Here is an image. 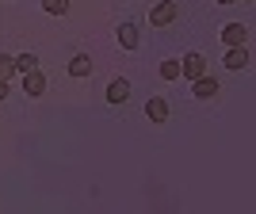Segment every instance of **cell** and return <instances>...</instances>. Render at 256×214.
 I'll return each mask as SVG.
<instances>
[{
	"label": "cell",
	"mask_w": 256,
	"mask_h": 214,
	"mask_svg": "<svg viewBox=\"0 0 256 214\" xmlns=\"http://www.w3.org/2000/svg\"><path fill=\"white\" fill-rule=\"evenodd\" d=\"M180 20V0H160L150 8V27H168Z\"/></svg>",
	"instance_id": "obj_1"
},
{
	"label": "cell",
	"mask_w": 256,
	"mask_h": 214,
	"mask_svg": "<svg viewBox=\"0 0 256 214\" xmlns=\"http://www.w3.org/2000/svg\"><path fill=\"white\" fill-rule=\"evenodd\" d=\"M180 76H188V80L206 76V58H203V54H188V58L180 62Z\"/></svg>",
	"instance_id": "obj_2"
},
{
	"label": "cell",
	"mask_w": 256,
	"mask_h": 214,
	"mask_svg": "<svg viewBox=\"0 0 256 214\" xmlns=\"http://www.w3.org/2000/svg\"><path fill=\"white\" fill-rule=\"evenodd\" d=\"M23 92H27L31 100L46 92V73H42V69H31V73H23Z\"/></svg>",
	"instance_id": "obj_3"
},
{
	"label": "cell",
	"mask_w": 256,
	"mask_h": 214,
	"mask_svg": "<svg viewBox=\"0 0 256 214\" xmlns=\"http://www.w3.org/2000/svg\"><path fill=\"white\" fill-rule=\"evenodd\" d=\"M222 38H226V46H245L248 42V27H245V23H226Z\"/></svg>",
	"instance_id": "obj_4"
},
{
	"label": "cell",
	"mask_w": 256,
	"mask_h": 214,
	"mask_svg": "<svg viewBox=\"0 0 256 214\" xmlns=\"http://www.w3.org/2000/svg\"><path fill=\"white\" fill-rule=\"evenodd\" d=\"M146 115H150V122H168V100L164 96H150Z\"/></svg>",
	"instance_id": "obj_5"
},
{
	"label": "cell",
	"mask_w": 256,
	"mask_h": 214,
	"mask_svg": "<svg viewBox=\"0 0 256 214\" xmlns=\"http://www.w3.org/2000/svg\"><path fill=\"white\" fill-rule=\"evenodd\" d=\"M118 46H122V50H138L142 46L138 23H122V27H118Z\"/></svg>",
	"instance_id": "obj_6"
},
{
	"label": "cell",
	"mask_w": 256,
	"mask_h": 214,
	"mask_svg": "<svg viewBox=\"0 0 256 214\" xmlns=\"http://www.w3.org/2000/svg\"><path fill=\"white\" fill-rule=\"evenodd\" d=\"M69 76H76V80L92 76V58H88V54H73V58H69Z\"/></svg>",
	"instance_id": "obj_7"
},
{
	"label": "cell",
	"mask_w": 256,
	"mask_h": 214,
	"mask_svg": "<svg viewBox=\"0 0 256 214\" xmlns=\"http://www.w3.org/2000/svg\"><path fill=\"white\" fill-rule=\"evenodd\" d=\"M192 84H195V92H192L195 100H214V96H218V80H214L210 73L199 76V80H192Z\"/></svg>",
	"instance_id": "obj_8"
},
{
	"label": "cell",
	"mask_w": 256,
	"mask_h": 214,
	"mask_svg": "<svg viewBox=\"0 0 256 214\" xmlns=\"http://www.w3.org/2000/svg\"><path fill=\"white\" fill-rule=\"evenodd\" d=\"M107 100H111V104H126V100H130V80L115 76V80L107 84Z\"/></svg>",
	"instance_id": "obj_9"
},
{
	"label": "cell",
	"mask_w": 256,
	"mask_h": 214,
	"mask_svg": "<svg viewBox=\"0 0 256 214\" xmlns=\"http://www.w3.org/2000/svg\"><path fill=\"white\" fill-rule=\"evenodd\" d=\"M226 69H234V73H237V69H245V65H248V50H245V46H230V54H226Z\"/></svg>",
	"instance_id": "obj_10"
},
{
	"label": "cell",
	"mask_w": 256,
	"mask_h": 214,
	"mask_svg": "<svg viewBox=\"0 0 256 214\" xmlns=\"http://www.w3.org/2000/svg\"><path fill=\"white\" fill-rule=\"evenodd\" d=\"M31 69H38V54H20V58H16V73H31Z\"/></svg>",
	"instance_id": "obj_11"
},
{
	"label": "cell",
	"mask_w": 256,
	"mask_h": 214,
	"mask_svg": "<svg viewBox=\"0 0 256 214\" xmlns=\"http://www.w3.org/2000/svg\"><path fill=\"white\" fill-rule=\"evenodd\" d=\"M12 76H16V58L0 54V80H12Z\"/></svg>",
	"instance_id": "obj_12"
},
{
	"label": "cell",
	"mask_w": 256,
	"mask_h": 214,
	"mask_svg": "<svg viewBox=\"0 0 256 214\" xmlns=\"http://www.w3.org/2000/svg\"><path fill=\"white\" fill-rule=\"evenodd\" d=\"M160 80H180V62H160Z\"/></svg>",
	"instance_id": "obj_13"
},
{
	"label": "cell",
	"mask_w": 256,
	"mask_h": 214,
	"mask_svg": "<svg viewBox=\"0 0 256 214\" xmlns=\"http://www.w3.org/2000/svg\"><path fill=\"white\" fill-rule=\"evenodd\" d=\"M42 8L50 12V16H65V12H69V0H42Z\"/></svg>",
	"instance_id": "obj_14"
},
{
	"label": "cell",
	"mask_w": 256,
	"mask_h": 214,
	"mask_svg": "<svg viewBox=\"0 0 256 214\" xmlns=\"http://www.w3.org/2000/svg\"><path fill=\"white\" fill-rule=\"evenodd\" d=\"M0 100H8V80H0Z\"/></svg>",
	"instance_id": "obj_15"
},
{
	"label": "cell",
	"mask_w": 256,
	"mask_h": 214,
	"mask_svg": "<svg viewBox=\"0 0 256 214\" xmlns=\"http://www.w3.org/2000/svg\"><path fill=\"white\" fill-rule=\"evenodd\" d=\"M218 4H237V0H218Z\"/></svg>",
	"instance_id": "obj_16"
}]
</instances>
